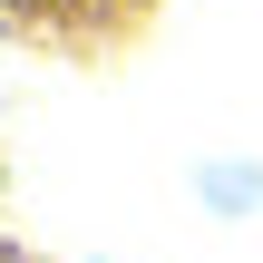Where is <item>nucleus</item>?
I'll list each match as a JSON object with an SVG mask.
<instances>
[{"instance_id":"nucleus-1","label":"nucleus","mask_w":263,"mask_h":263,"mask_svg":"<svg viewBox=\"0 0 263 263\" xmlns=\"http://www.w3.org/2000/svg\"><path fill=\"white\" fill-rule=\"evenodd\" d=\"M166 20V0H0V39L39 59H117Z\"/></svg>"}]
</instances>
